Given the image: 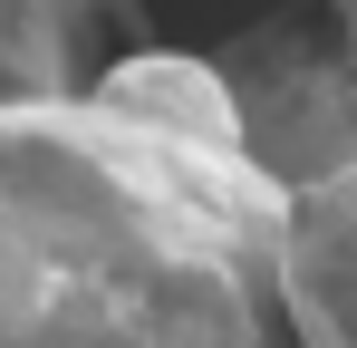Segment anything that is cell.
I'll use <instances>...</instances> for the list:
<instances>
[{
	"mask_svg": "<svg viewBox=\"0 0 357 348\" xmlns=\"http://www.w3.org/2000/svg\"><path fill=\"white\" fill-rule=\"evenodd\" d=\"M280 300L299 348H357V165L319 174L280 213Z\"/></svg>",
	"mask_w": 357,
	"mask_h": 348,
	"instance_id": "obj_4",
	"label": "cell"
},
{
	"mask_svg": "<svg viewBox=\"0 0 357 348\" xmlns=\"http://www.w3.org/2000/svg\"><path fill=\"white\" fill-rule=\"evenodd\" d=\"M328 29H338V49H348V68H357V0H328Z\"/></svg>",
	"mask_w": 357,
	"mask_h": 348,
	"instance_id": "obj_6",
	"label": "cell"
},
{
	"mask_svg": "<svg viewBox=\"0 0 357 348\" xmlns=\"http://www.w3.org/2000/svg\"><path fill=\"white\" fill-rule=\"evenodd\" d=\"M107 116H135V126H155V136H183V145H213V155H241V126H232V97H222V78H213V58L193 49H126L97 68V87H87Z\"/></svg>",
	"mask_w": 357,
	"mask_h": 348,
	"instance_id": "obj_5",
	"label": "cell"
},
{
	"mask_svg": "<svg viewBox=\"0 0 357 348\" xmlns=\"http://www.w3.org/2000/svg\"><path fill=\"white\" fill-rule=\"evenodd\" d=\"M213 78L232 97V126H241V165L280 194H309L319 174L357 165V68L319 20H261L213 49Z\"/></svg>",
	"mask_w": 357,
	"mask_h": 348,
	"instance_id": "obj_2",
	"label": "cell"
},
{
	"mask_svg": "<svg viewBox=\"0 0 357 348\" xmlns=\"http://www.w3.org/2000/svg\"><path fill=\"white\" fill-rule=\"evenodd\" d=\"M290 194L97 97L0 107V348H299Z\"/></svg>",
	"mask_w": 357,
	"mask_h": 348,
	"instance_id": "obj_1",
	"label": "cell"
},
{
	"mask_svg": "<svg viewBox=\"0 0 357 348\" xmlns=\"http://www.w3.org/2000/svg\"><path fill=\"white\" fill-rule=\"evenodd\" d=\"M126 49H145V0H0V107L87 97Z\"/></svg>",
	"mask_w": 357,
	"mask_h": 348,
	"instance_id": "obj_3",
	"label": "cell"
}]
</instances>
